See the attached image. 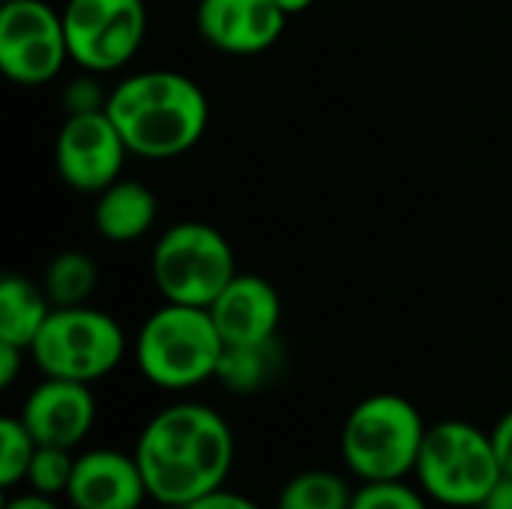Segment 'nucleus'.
Returning <instances> with one entry per match:
<instances>
[{
  "instance_id": "13",
  "label": "nucleus",
  "mask_w": 512,
  "mask_h": 509,
  "mask_svg": "<svg viewBox=\"0 0 512 509\" xmlns=\"http://www.w3.org/2000/svg\"><path fill=\"white\" fill-rule=\"evenodd\" d=\"M66 501L72 509H141L150 492L135 453L93 447L75 453Z\"/></svg>"
},
{
  "instance_id": "5",
  "label": "nucleus",
  "mask_w": 512,
  "mask_h": 509,
  "mask_svg": "<svg viewBox=\"0 0 512 509\" xmlns=\"http://www.w3.org/2000/svg\"><path fill=\"white\" fill-rule=\"evenodd\" d=\"M414 477L432 504L477 509L504 471L489 432L468 420H438L426 429Z\"/></svg>"
},
{
  "instance_id": "10",
  "label": "nucleus",
  "mask_w": 512,
  "mask_h": 509,
  "mask_svg": "<svg viewBox=\"0 0 512 509\" xmlns=\"http://www.w3.org/2000/svg\"><path fill=\"white\" fill-rule=\"evenodd\" d=\"M126 156L129 150L108 111L66 114L54 141V165L60 180L69 189L90 195H99L105 186L120 180Z\"/></svg>"
},
{
  "instance_id": "20",
  "label": "nucleus",
  "mask_w": 512,
  "mask_h": 509,
  "mask_svg": "<svg viewBox=\"0 0 512 509\" xmlns=\"http://www.w3.org/2000/svg\"><path fill=\"white\" fill-rule=\"evenodd\" d=\"M36 447L39 444L27 432L21 417H3L0 420V489L6 495L15 486H24Z\"/></svg>"
},
{
  "instance_id": "8",
  "label": "nucleus",
  "mask_w": 512,
  "mask_h": 509,
  "mask_svg": "<svg viewBox=\"0 0 512 509\" xmlns=\"http://www.w3.org/2000/svg\"><path fill=\"white\" fill-rule=\"evenodd\" d=\"M63 30L69 60L93 75L123 69L144 45V0H66Z\"/></svg>"
},
{
  "instance_id": "2",
  "label": "nucleus",
  "mask_w": 512,
  "mask_h": 509,
  "mask_svg": "<svg viewBox=\"0 0 512 509\" xmlns=\"http://www.w3.org/2000/svg\"><path fill=\"white\" fill-rule=\"evenodd\" d=\"M105 111L129 156L177 159L189 153L210 120L204 90L183 72L147 69L126 75L108 90Z\"/></svg>"
},
{
  "instance_id": "16",
  "label": "nucleus",
  "mask_w": 512,
  "mask_h": 509,
  "mask_svg": "<svg viewBox=\"0 0 512 509\" xmlns=\"http://www.w3.org/2000/svg\"><path fill=\"white\" fill-rule=\"evenodd\" d=\"M51 309L54 306L42 282L24 276H6L0 282V342L30 351Z\"/></svg>"
},
{
  "instance_id": "17",
  "label": "nucleus",
  "mask_w": 512,
  "mask_h": 509,
  "mask_svg": "<svg viewBox=\"0 0 512 509\" xmlns=\"http://www.w3.org/2000/svg\"><path fill=\"white\" fill-rule=\"evenodd\" d=\"M354 489L351 483L327 468L297 471L276 495L273 509H351Z\"/></svg>"
},
{
  "instance_id": "1",
  "label": "nucleus",
  "mask_w": 512,
  "mask_h": 509,
  "mask_svg": "<svg viewBox=\"0 0 512 509\" xmlns=\"http://www.w3.org/2000/svg\"><path fill=\"white\" fill-rule=\"evenodd\" d=\"M135 459L150 501L180 509L222 489L237 456L228 420L201 402H174L156 411L135 441Z\"/></svg>"
},
{
  "instance_id": "24",
  "label": "nucleus",
  "mask_w": 512,
  "mask_h": 509,
  "mask_svg": "<svg viewBox=\"0 0 512 509\" xmlns=\"http://www.w3.org/2000/svg\"><path fill=\"white\" fill-rule=\"evenodd\" d=\"M180 509H264L258 501H252L249 495H243V492H234V489H228V486H222V489H213V492H207V495H201V498H195L192 504H186V507Z\"/></svg>"
},
{
  "instance_id": "9",
  "label": "nucleus",
  "mask_w": 512,
  "mask_h": 509,
  "mask_svg": "<svg viewBox=\"0 0 512 509\" xmlns=\"http://www.w3.org/2000/svg\"><path fill=\"white\" fill-rule=\"evenodd\" d=\"M69 60L63 12L45 0H3L0 72L21 87H39L60 75Z\"/></svg>"
},
{
  "instance_id": "15",
  "label": "nucleus",
  "mask_w": 512,
  "mask_h": 509,
  "mask_svg": "<svg viewBox=\"0 0 512 509\" xmlns=\"http://www.w3.org/2000/svg\"><path fill=\"white\" fill-rule=\"evenodd\" d=\"M159 216V201L150 186L138 180H114L96 195L93 228L108 243H135L141 240Z\"/></svg>"
},
{
  "instance_id": "11",
  "label": "nucleus",
  "mask_w": 512,
  "mask_h": 509,
  "mask_svg": "<svg viewBox=\"0 0 512 509\" xmlns=\"http://www.w3.org/2000/svg\"><path fill=\"white\" fill-rule=\"evenodd\" d=\"M96 396L90 384L42 378L21 402V423L39 447L78 450L96 426Z\"/></svg>"
},
{
  "instance_id": "29",
  "label": "nucleus",
  "mask_w": 512,
  "mask_h": 509,
  "mask_svg": "<svg viewBox=\"0 0 512 509\" xmlns=\"http://www.w3.org/2000/svg\"><path fill=\"white\" fill-rule=\"evenodd\" d=\"M312 3H315V0H276V6H279L288 18L306 12V9H312Z\"/></svg>"
},
{
  "instance_id": "27",
  "label": "nucleus",
  "mask_w": 512,
  "mask_h": 509,
  "mask_svg": "<svg viewBox=\"0 0 512 509\" xmlns=\"http://www.w3.org/2000/svg\"><path fill=\"white\" fill-rule=\"evenodd\" d=\"M3 509H63V507L57 504V498H48V495H39V492L24 489V495H6Z\"/></svg>"
},
{
  "instance_id": "26",
  "label": "nucleus",
  "mask_w": 512,
  "mask_h": 509,
  "mask_svg": "<svg viewBox=\"0 0 512 509\" xmlns=\"http://www.w3.org/2000/svg\"><path fill=\"white\" fill-rule=\"evenodd\" d=\"M24 357H30L24 348L18 345H9V342H0V387L9 390L24 366Z\"/></svg>"
},
{
  "instance_id": "12",
  "label": "nucleus",
  "mask_w": 512,
  "mask_h": 509,
  "mask_svg": "<svg viewBox=\"0 0 512 509\" xmlns=\"http://www.w3.org/2000/svg\"><path fill=\"white\" fill-rule=\"evenodd\" d=\"M195 24L216 51L252 57L279 42L288 15L276 0H198Z\"/></svg>"
},
{
  "instance_id": "22",
  "label": "nucleus",
  "mask_w": 512,
  "mask_h": 509,
  "mask_svg": "<svg viewBox=\"0 0 512 509\" xmlns=\"http://www.w3.org/2000/svg\"><path fill=\"white\" fill-rule=\"evenodd\" d=\"M351 509H432V501L420 486H411L408 480H390L360 483V489H354Z\"/></svg>"
},
{
  "instance_id": "4",
  "label": "nucleus",
  "mask_w": 512,
  "mask_h": 509,
  "mask_svg": "<svg viewBox=\"0 0 512 509\" xmlns=\"http://www.w3.org/2000/svg\"><path fill=\"white\" fill-rule=\"evenodd\" d=\"M420 408L399 393L360 399L342 423V465L360 483H390L414 477L426 438Z\"/></svg>"
},
{
  "instance_id": "3",
  "label": "nucleus",
  "mask_w": 512,
  "mask_h": 509,
  "mask_svg": "<svg viewBox=\"0 0 512 509\" xmlns=\"http://www.w3.org/2000/svg\"><path fill=\"white\" fill-rule=\"evenodd\" d=\"M225 342L210 309L162 303L144 318L132 342V357L144 381L183 393L216 378Z\"/></svg>"
},
{
  "instance_id": "28",
  "label": "nucleus",
  "mask_w": 512,
  "mask_h": 509,
  "mask_svg": "<svg viewBox=\"0 0 512 509\" xmlns=\"http://www.w3.org/2000/svg\"><path fill=\"white\" fill-rule=\"evenodd\" d=\"M477 509H512V477H501Z\"/></svg>"
},
{
  "instance_id": "25",
  "label": "nucleus",
  "mask_w": 512,
  "mask_h": 509,
  "mask_svg": "<svg viewBox=\"0 0 512 509\" xmlns=\"http://www.w3.org/2000/svg\"><path fill=\"white\" fill-rule=\"evenodd\" d=\"M489 438H492V447H495L504 477H512V408L495 420V426L489 429Z\"/></svg>"
},
{
  "instance_id": "6",
  "label": "nucleus",
  "mask_w": 512,
  "mask_h": 509,
  "mask_svg": "<svg viewBox=\"0 0 512 509\" xmlns=\"http://www.w3.org/2000/svg\"><path fill=\"white\" fill-rule=\"evenodd\" d=\"M126 351L129 342L120 321L87 303L51 309L27 354L42 378H63L93 387L123 363Z\"/></svg>"
},
{
  "instance_id": "21",
  "label": "nucleus",
  "mask_w": 512,
  "mask_h": 509,
  "mask_svg": "<svg viewBox=\"0 0 512 509\" xmlns=\"http://www.w3.org/2000/svg\"><path fill=\"white\" fill-rule=\"evenodd\" d=\"M72 468H75V450L36 447L33 462L27 468L24 486L30 492L48 495V498H66V489H69V480H72Z\"/></svg>"
},
{
  "instance_id": "23",
  "label": "nucleus",
  "mask_w": 512,
  "mask_h": 509,
  "mask_svg": "<svg viewBox=\"0 0 512 509\" xmlns=\"http://www.w3.org/2000/svg\"><path fill=\"white\" fill-rule=\"evenodd\" d=\"M105 102H108V93L99 87L96 75L87 72L81 78H75L66 93H63V108L66 114H93V111H105Z\"/></svg>"
},
{
  "instance_id": "19",
  "label": "nucleus",
  "mask_w": 512,
  "mask_h": 509,
  "mask_svg": "<svg viewBox=\"0 0 512 509\" xmlns=\"http://www.w3.org/2000/svg\"><path fill=\"white\" fill-rule=\"evenodd\" d=\"M276 369V351L273 342L264 345H225L219 369H216V381L231 390V393H255L261 390L270 375Z\"/></svg>"
},
{
  "instance_id": "7",
  "label": "nucleus",
  "mask_w": 512,
  "mask_h": 509,
  "mask_svg": "<svg viewBox=\"0 0 512 509\" xmlns=\"http://www.w3.org/2000/svg\"><path fill=\"white\" fill-rule=\"evenodd\" d=\"M150 273L165 303L207 309L240 270L222 231L198 219H183L156 240Z\"/></svg>"
},
{
  "instance_id": "14",
  "label": "nucleus",
  "mask_w": 512,
  "mask_h": 509,
  "mask_svg": "<svg viewBox=\"0 0 512 509\" xmlns=\"http://www.w3.org/2000/svg\"><path fill=\"white\" fill-rule=\"evenodd\" d=\"M207 309L225 345L273 342L282 321L279 291L255 273H237Z\"/></svg>"
},
{
  "instance_id": "18",
  "label": "nucleus",
  "mask_w": 512,
  "mask_h": 509,
  "mask_svg": "<svg viewBox=\"0 0 512 509\" xmlns=\"http://www.w3.org/2000/svg\"><path fill=\"white\" fill-rule=\"evenodd\" d=\"M96 285H99L96 261L90 255H84V252H78V249L54 255L51 264L45 267V276H42V288H45L54 309L87 306Z\"/></svg>"
}]
</instances>
